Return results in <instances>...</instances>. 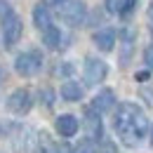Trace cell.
I'll list each match as a JSON object with an SVG mask.
<instances>
[{"mask_svg":"<svg viewBox=\"0 0 153 153\" xmlns=\"http://www.w3.org/2000/svg\"><path fill=\"white\" fill-rule=\"evenodd\" d=\"M146 130H149V120H146L144 111L137 104H132V101L120 104V108L115 113V132L123 139V144L130 146V149L137 146L144 139Z\"/></svg>","mask_w":153,"mask_h":153,"instance_id":"cell-1","label":"cell"},{"mask_svg":"<svg viewBox=\"0 0 153 153\" xmlns=\"http://www.w3.org/2000/svg\"><path fill=\"white\" fill-rule=\"evenodd\" d=\"M40 66H42L40 52H24V54H19V57L14 59V68H17V73L24 76V78L36 76L40 71Z\"/></svg>","mask_w":153,"mask_h":153,"instance_id":"cell-2","label":"cell"},{"mask_svg":"<svg viewBox=\"0 0 153 153\" xmlns=\"http://www.w3.org/2000/svg\"><path fill=\"white\" fill-rule=\"evenodd\" d=\"M59 14H61V19L66 21V24H71V26H80V24L85 21L87 7H85V2H82V0H68V2H64V5H61Z\"/></svg>","mask_w":153,"mask_h":153,"instance_id":"cell-3","label":"cell"},{"mask_svg":"<svg viewBox=\"0 0 153 153\" xmlns=\"http://www.w3.org/2000/svg\"><path fill=\"white\" fill-rule=\"evenodd\" d=\"M21 33H24V24H21V19L14 14V12L2 19V40H5L7 47L17 45L19 38H21Z\"/></svg>","mask_w":153,"mask_h":153,"instance_id":"cell-4","label":"cell"},{"mask_svg":"<svg viewBox=\"0 0 153 153\" xmlns=\"http://www.w3.org/2000/svg\"><path fill=\"white\" fill-rule=\"evenodd\" d=\"M108 73V66L104 64V61H99V59L90 57L85 59V80L90 82V85H99L104 78Z\"/></svg>","mask_w":153,"mask_h":153,"instance_id":"cell-5","label":"cell"},{"mask_svg":"<svg viewBox=\"0 0 153 153\" xmlns=\"http://www.w3.org/2000/svg\"><path fill=\"white\" fill-rule=\"evenodd\" d=\"M7 108L17 115L28 113L31 111V94H28V90H14L10 94V99H7Z\"/></svg>","mask_w":153,"mask_h":153,"instance_id":"cell-6","label":"cell"},{"mask_svg":"<svg viewBox=\"0 0 153 153\" xmlns=\"http://www.w3.org/2000/svg\"><path fill=\"white\" fill-rule=\"evenodd\" d=\"M92 40H94V45L99 47V50L111 52V50L115 47V31L113 28H99L94 36H92Z\"/></svg>","mask_w":153,"mask_h":153,"instance_id":"cell-7","label":"cell"},{"mask_svg":"<svg viewBox=\"0 0 153 153\" xmlns=\"http://www.w3.org/2000/svg\"><path fill=\"white\" fill-rule=\"evenodd\" d=\"M57 132L61 134V137H73V134L78 132V118L76 115H71V113H64V115H59L57 118Z\"/></svg>","mask_w":153,"mask_h":153,"instance_id":"cell-8","label":"cell"},{"mask_svg":"<svg viewBox=\"0 0 153 153\" xmlns=\"http://www.w3.org/2000/svg\"><path fill=\"white\" fill-rule=\"evenodd\" d=\"M33 24L38 26L40 31H45V28L52 26V12H50L47 2H38V5L33 7Z\"/></svg>","mask_w":153,"mask_h":153,"instance_id":"cell-9","label":"cell"},{"mask_svg":"<svg viewBox=\"0 0 153 153\" xmlns=\"http://www.w3.org/2000/svg\"><path fill=\"white\" fill-rule=\"evenodd\" d=\"M85 127L94 139H101V118H99V111H94L92 106L85 108Z\"/></svg>","mask_w":153,"mask_h":153,"instance_id":"cell-10","label":"cell"},{"mask_svg":"<svg viewBox=\"0 0 153 153\" xmlns=\"http://www.w3.org/2000/svg\"><path fill=\"white\" fill-rule=\"evenodd\" d=\"M115 104V94L111 92V90H104V92H99V94L94 97V101H92V108L94 111H99V113H104V111H111Z\"/></svg>","mask_w":153,"mask_h":153,"instance_id":"cell-11","label":"cell"},{"mask_svg":"<svg viewBox=\"0 0 153 153\" xmlns=\"http://www.w3.org/2000/svg\"><path fill=\"white\" fill-rule=\"evenodd\" d=\"M61 97L66 101H80L82 99V87L78 82H73V80H68V82L61 85Z\"/></svg>","mask_w":153,"mask_h":153,"instance_id":"cell-12","label":"cell"},{"mask_svg":"<svg viewBox=\"0 0 153 153\" xmlns=\"http://www.w3.org/2000/svg\"><path fill=\"white\" fill-rule=\"evenodd\" d=\"M42 42H45V47H50V50H59V42H61V31H59V28H54V26L45 28V31H42Z\"/></svg>","mask_w":153,"mask_h":153,"instance_id":"cell-13","label":"cell"},{"mask_svg":"<svg viewBox=\"0 0 153 153\" xmlns=\"http://www.w3.org/2000/svg\"><path fill=\"white\" fill-rule=\"evenodd\" d=\"M125 5H127V0H106V10L108 12H123Z\"/></svg>","mask_w":153,"mask_h":153,"instance_id":"cell-14","label":"cell"},{"mask_svg":"<svg viewBox=\"0 0 153 153\" xmlns=\"http://www.w3.org/2000/svg\"><path fill=\"white\" fill-rule=\"evenodd\" d=\"M40 99H42L45 106H52V101H54V92H52L50 87H45V90H40Z\"/></svg>","mask_w":153,"mask_h":153,"instance_id":"cell-15","label":"cell"},{"mask_svg":"<svg viewBox=\"0 0 153 153\" xmlns=\"http://www.w3.org/2000/svg\"><path fill=\"white\" fill-rule=\"evenodd\" d=\"M10 14H12V7L0 0V19H5V17H10Z\"/></svg>","mask_w":153,"mask_h":153,"instance_id":"cell-16","label":"cell"},{"mask_svg":"<svg viewBox=\"0 0 153 153\" xmlns=\"http://www.w3.org/2000/svg\"><path fill=\"white\" fill-rule=\"evenodd\" d=\"M144 59H146V66H149V68H153V45L146 50V52H144Z\"/></svg>","mask_w":153,"mask_h":153,"instance_id":"cell-17","label":"cell"},{"mask_svg":"<svg viewBox=\"0 0 153 153\" xmlns=\"http://www.w3.org/2000/svg\"><path fill=\"white\" fill-rule=\"evenodd\" d=\"M78 153H94L92 141H82V144H80V149H78Z\"/></svg>","mask_w":153,"mask_h":153,"instance_id":"cell-18","label":"cell"},{"mask_svg":"<svg viewBox=\"0 0 153 153\" xmlns=\"http://www.w3.org/2000/svg\"><path fill=\"white\" fill-rule=\"evenodd\" d=\"M57 153H71V149H68L66 144H59V146H57Z\"/></svg>","mask_w":153,"mask_h":153,"instance_id":"cell-19","label":"cell"},{"mask_svg":"<svg viewBox=\"0 0 153 153\" xmlns=\"http://www.w3.org/2000/svg\"><path fill=\"white\" fill-rule=\"evenodd\" d=\"M146 78H149V73H137V80H139V82H141V80H146Z\"/></svg>","mask_w":153,"mask_h":153,"instance_id":"cell-20","label":"cell"},{"mask_svg":"<svg viewBox=\"0 0 153 153\" xmlns=\"http://www.w3.org/2000/svg\"><path fill=\"white\" fill-rule=\"evenodd\" d=\"M52 5H64V2H68V0H50Z\"/></svg>","mask_w":153,"mask_h":153,"instance_id":"cell-21","label":"cell"},{"mask_svg":"<svg viewBox=\"0 0 153 153\" xmlns=\"http://www.w3.org/2000/svg\"><path fill=\"white\" fill-rule=\"evenodd\" d=\"M149 17H151V21H153V2H151V7H149Z\"/></svg>","mask_w":153,"mask_h":153,"instance_id":"cell-22","label":"cell"},{"mask_svg":"<svg viewBox=\"0 0 153 153\" xmlns=\"http://www.w3.org/2000/svg\"><path fill=\"white\" fill-rule=\"evenodd\" d=\"M151 144H153V127H151Z\"/></svg>","mask_w":153,"mask_h":153,"instance_id":"cell-23","label":"cell"},{"mask_svg":"<svg viewBox=\"0 0 153 153\" xmlns=\"http://www.w3.org/2000/svg\"><path fill=\"white\" fill-rule=\"evenodd\" d=\"M0 80H2V71H0Z\"/></svg>","mask_w":153,"mask_h":153,"instance_id":"cell-24","label":"cell"}]
</instances>
